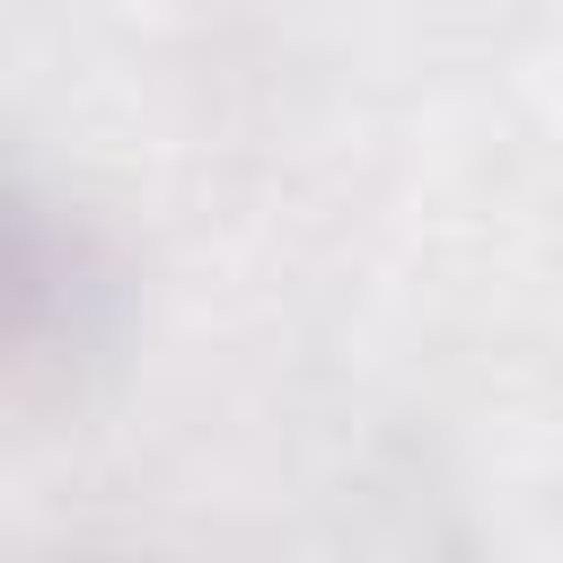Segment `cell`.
<instances>
[{"label": "cell", "instance_id": "obj_1", "mask_svg": "<svg viewBox=\"0 0 563 563\" xmlns=\"http://www.w3.org/2000/svg\"><path fill=\"white\" fill-rule=\"evenodd\" d=\"M88 255L53 202H35L18 176H0V369L53 352L79 325Z\"/></svg>", "mask_w": 563, "mask_h": 563}]
</instances>
